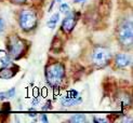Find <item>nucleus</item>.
I'll use <instances>...</instances> for the list:
<instances>
[{"mask_svg": "<svg viewBox=\"0 0 133 123\" xmlns=\"http://www.w3.org/2000/svg\"><path fill=\"white\" fill-rule=\"evenodd\" d=\"M44 80L54 90H61L66 85V65L54 57H49L44 66Z\"/></svg>", "mask_w": 133, "mask_h": 123, "instance_id": "obj_1", "label": "nucleus"}, {"mask_svg": "<svg viewBox=\"0 0 133 123\" xmlns=\"http://www.w3.org/2000/svg\"><path fill=\"white\" fill-rule=\"evenodd\" d=\"M31 42L17 32H10L5 37V51L12 61H19L28 54Z\"/></svg>", "mask_w": 133, "mask_h": 123, "instance_id": "obj_2", "label": "nucleus"}, {"mask_svg": "<svg viewBox=\"0 0 133 123\" xmlns=\"http://www.w3.org/2000/svg\"><path fill=\"white\" fill-rule=\"evenodd\" d=\"M16 23L24 34H32L38 27L39 24V13L36 9L22 8L15 13Z\"/></svg>", "mask_w": 133, "mask_h": 123, "instance_id": "obj_3", "label": "nucleus"}, {"mask_svg": "<svg viewBox=\"0 0 133 123\" xmlns=\"http://www.w3.org/2000/svg\"><path fill=\"white\" fill-rule=\"evenodd\" d=\"M115 36L120 48L128 52L133 45V24L132 19L124 17L119 19L115 29Z\"/></svg>", "mask_w": 133, "mask_h": 123, "instance_id": "obj_4", "label": "nucleus"}, {"mask_svg": "<svg viewBox=\"0 0 133 123\" xmlns=\"http://www.w3.org/2000/svg\"><path fill=\"white\" fill-rule=\"evenodd\" d=\"M111 52L103 45H95L91 52V63L95 69H102L108 66L111 61Z\"/></svg>", "mask_w": 133, "mask_h": 123, "instance_id": "obj_5", "label": "nucleus"}, {"mask_svg": "<svg viewBox=\"0 0 133 123\" xmlns=\"http://www.w3.org/2000/svg\"><path fill=\"white\" fill-rule=\"evenodd\" d=\"M81 16V12L79 11H71L65 15L63 21L61 23V27H59V32H62L63 35L68 36L74 31L75 27L77 26L79 19Z\"/></svg>", "mask_w": 133, "mask_h": 123, "instance_id": "obj_6", "label": "nucleus"}, {"mask_svg": "<svg viewBox=\"0 0 133 123\" xmlns=\"http://www.w3.org/2000/svg\"><path fill=\"white\" fill-rule=\"evenodd\" d=\"M82 96L77 90H69L59 98V104L63 107H74L82 103Z\"/></svg>", "mask_w": 133, "mask_h": 123, "instance_id": "obj_7", "label": "nucleus"}, {"mask_svg": "<svg viewBox=\"0 0 133 123\" xmlns=\"http://www.w3.org/2000/svg\"><path fill=\"white\" fill-rule=\"evenodd\" d=\"M110 64L114 69H124L131 65V57L129 54H127V52L125 53H117L112 55Z\"/></svg>", "mask_w": 133, "mask_h": 123, "instance_id": "obj_8", "label": "nucleus"}, {"mask_svg": "<svg viewBox=\"0 0 133 123\" xmlns=\"http://www.w3.org/2000/svg\"><path fill=\"white\" fill-rule=\"evenodd\" d=\"M18 71H19V66L12 63L10 66H6L0 70V79H3V80L12 79V78H14L17 75Z\"/></svg>", "mask_w": 133, "mask_h": 123, "instance_id": "obj_9", "label": "nucleus"}, {"mask_svg": "<svg viewBox=\"0 0 133 123\" xmlns=\"http://www.w3.org/2000/svg\"><path fill=\"white\" fill-rule=\"evenodd\" d=\"M12 63H14V61L11 60V57L8 55L6 51L0 50V70L6 66H10Z\"/></svg>", "mask_w": 133, "mask_h": 123, "instance_id": "obj_10", "label": "nucleus"}, {"mask_svg": "<svg viewBox=\"0 0 133 123\" xmlns=\"http://www.w3.org/2000/svg\"><path fill=\"white\" fill-rule=\"evenodd\" d=\"M16 95V89L13 86L6 91H3V92H0V100H8L11 99L13 97H15Z\"/></svg>", "mask_w": 133, "mask_h": 123, "instance_id": "obj_11", "label": "nucleus"}, {"mask_svg": "<svg viewBox=\"0 0 133 123\" xmlns=\"http://www.w3.org/2000/svg\"><path fill=\"white\" fill-rule=\"evenodd\" d=\"M59 15H61L59 12H55L54 14H52V16L49 18V21L46 22V26L51 29H54L57 26V23L59 21Z\"/></svg>", "mask_w": 133, "mask_h": 123, "instance_id": "obj_12", "label": "nucleus"}, {"mask_svg": "<svg viewBox=\"0 0 133 123\" xmlns=\"http://www.w3.org/2000/svg\"><path fill=\"white\" fill-rule=\"evenodd\" d=\"M68 122H72V123H83V122H87V115L83 114V113L74 114L71 118L68 119Z\"/></svg>", "mask_w": 133, "mask_h": 123, "instance_id": "obj_13", "label": "nucleus"}, {"mask_svg": "<svg viewBox=\"0 0 133 123\" xmlns=\"http://www.w3.org/2000/svg\"><path fill=\"white\" fill-rule=\"evenodd\" d=\"M69 12H70V6H69L68 3L64 2V3L59 4V13H61V14L66 15V14H67V13H69Z\"/></svg>", "mask_w": 133, "mask_h": 123, "instance_id": "obj_14", "label": "nucleus"}, {"mask_svg": "<svg viewBox=\"0 0 133 123\" xmlns=\"http://www.w3.org/2000/svg\"><path fill=\"white\" fill-rule=\"evenodd\" d=\"M8 1L12 4H15V5H27V4H29L31 0H8Z\"/></svg>", "mask_w": 133, "mask_h": 123, "instance_id": "obj_15", "label": "nucleus"}, {"mask_svg": "<svg viewBox=\"0 0 133 123\" xmlns=\"http://www.w3.org/2000/svg\"><path fill=\"white\" fill-rule=\"evenodd\" d=\"M53 106H52V102L51 100H46L45 104H44V106L41 107V110L42 111H49V110H52Z\"/></svg>", "mask_w": 133, "mask_h": 123, "instance_id": "obj_16", "label": "nucleus"}, {"mask_svg": "<svg viewBox=\"0 0 133 123\" xmlns=\"http://www.w3.org/2000/svg\"><path fill=\"white\" fill-rule=\"evenodd\" d=\"M11 110V107H10V103H3L2 105V108H1V111H10Z\"/></svg>", "mask_w": 133, "mask_h": 123, "instance_id": "obj_17", "label": "nucleus"}, {"mask_svg": "<svg viewBox=\"0 0 133 123\" xmlns=\"http://www.w3.org/2000/svg\"><path fill=\"white\" fill-rule=\"evenodd\" d=\"M4 28H5V22L2 17H0V32L3 31Z\"/></svg>", "mask_w": 133, "mask_h": 123, "instance_id": "obj_18", "label": "nucleus"}, {"mask_svg": "<svg viewBox=\"0 0 133 123\" xmlns=\"http://www.w3.org/2000/svg\"><path fill=\"white\" fill-rule=\"evenodd\" d=\"M39 121H40V122H44V123H48L49 122V119L46 118L45 114H41L40 117H39Z\"/></svg>", "mask_w": 133, "mask_h": 123, "instance_id": "obj_19", "label": "nucleus"}, {"mask_svg": "<svg viewBox=\"0 0 133 123\" xmlns=\"http://www.w3.org/2000/svg\"><path fill=\"white\" fill-rule=\"evenodd\" d=\"M39 103H40V98H39V97H35V98L31 100V106H37Z\"/></svg>", "mask_w": 133, "mask_h": 123, "instance_id": "obj_20", "label": "nucleus"}, {"mask_svg": "<svg viewBox=\"0 0 133 123\" xmlns=\"http://www.w3.org/2000/svg\"><path fill=\"white\" fill-rule=\"evenodd\" d=\"M56 2H55V0H52L51 1V3H50V6L48 8V12L50 13V12H52V9H53V6H54V4H55Z\"/></svg>", "mask_w": 133, "mask_h": 123, "instance_id": "obj_21", "label": "nucleus"}, {"mask_svg": "<svg viewBox=\"0 0 133 123\" xmlns=\"http://www.w3.org/2000/svg\"><path fill=\"white\" fill-rule=\"evenodd\" d=\"M94 122H107V119H103V118H94L93 119Z\"/></svg>", "mask_w": 133, "mask_h": 123, "instance_id": "obj_22", "label": "nucleus"}, {"mask_svg": "<svg viewBox=\"0 0 133 123\" xmlns=\"http://www.w3.org/2000/svg\"><path fill=\"white\" fill-rule=\"evenodd\" d=\"M85 0H74V3L77 4V3H83Z\"/></svg>", "mask_w": 133, "mask_h": 123, "instance_id": "obj_23", "label": "nucleus"}, {"mask_svg": "<svg viewBox=\"0 0 133 123\" xmlns=\"http://www.w3.org/2000/svg\"><path fill=\"white\" fill-rule=\"evenodd\" d=\"M55 2H56V3H61L62 0H55Z\"/></svg>", "mask_w": 133, "mask_h": 123, "instance_id": "obj_24", "label": "nucleus"}, {"mask_svg": "<svg viewBox=\"0 0 133 123\" xmlns=\"http://www.w3.org/2000/svg\"><path fill=\"white\" fill-rule=\"evenodd\" d=\"M38 1H43V0H38Z\"/></svg>", "mask_w": 133, "mask_h": 123, "instance_id": "obj_25", "label": "nucleus"}]
</instances>
